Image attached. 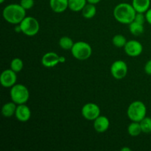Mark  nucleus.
I'll use <instances>...</instances> for the list:
<instances>
[{"label":"nucleus","mask_w":151,"mask_h":151,"mask_svg":"<svg viewBox=\"0 0 151 151\" xmlns=\"http://www.w3.org/2000/svg\"><path fill=\"white\" fill-rule=\"evenodd\" d=\"M137 11L132 4L128 3H120L115 7L114 16L118 22L123 24H130L135 19Z\"/></svg>","instance_id":"1"},{"label":"nucleus","mask_w":151,"mask_h":151,"mask_svg":"<svg viewBox=\"0 0 151 151\" xmlns=\"http://www.w3.org/2000/svg\"><path fill=\"white\" fill-rule=\"evenodd\" d=\"M3 18L12 24H19L26 17V10L20 4H10L6 6L2 12Z\"/></svg>","instance_id":"2"},{"label":"nucleus","mask_w":151,"mask_h":151,"mask_svg":"<svg viewBox=\"0 0 151 151\" xmlns=\"http://www.w3.org/2000/svg\"><path fill=\"white\" fill-rule=\"evenodd\" d=\"M147 114V108L142 101H134L130 104L127 110V115L132 122H141Z\"/></svg>","instance_id":"3"},{"label":"nucleus","mask_w":151,"mask_h":151,"mask_svg":"<svg viewBox=\"0 0 151 151\" xmlns=\"http://www.w3.org/2000/svg\"><path fill=\"white\" fill-rule=\"evenodd\" d=\"M10 98L16 104H25L29 98L28 88L22 84H15L10 89Z\"/></svg>","instance_id":"4"},{"label":"nucleus","mask_w":151,"mask_h":151,"mask_svg":"<svg viewBox=\"0 0 151 151\" xmlns=\"http://www.w3.org/2000/svg\"><path fill=\"white\" fill-rule=\"evenodd\" d=\"M74 58L80 60H84L89 58L92 53V49L89 44L85 41H78L75 43L71 49Z\"/></svg>","instance_id":"5"},{"label":"nucleus","mask_w":151,"mask_h":151,"mask_svg":"<svg viewBox=\"0 0 151 151\" xmlns=\"http://www.w3.org/2000/svg\"><path fill=\"white\" fill-rule=\"evenodd\" d=\"M19 26L22 29V32L27 36H34L38 33L40 29L38 20L32 16H26L19 24Z\"/></svg>","instance_id":"6"},{"label":"nucleus","mask_w":151,"mask_h":151,"mask_svg":"<svg viewBox=\"0 0 151 151\" xmlns=\"http://www.w3.org/2000/svg\"><path fill=\"white\" fill-rule=\"evenodd\" d=\"M128 73V66L122 60L114 62L111 66V74L116 80H121L125 78Z\"/></svg>","instance_id":"7"},{"label":"nucleus","mask_w":151,"mask_h":151,"mask_svg":"<svg viewBox=\"0 0 151 151\" xmlns=\"http://www.w3.org/2000/svg\"><path fill=\"white\" fill-rule=\"evenodd\" d=\"M81 113L87 120H94L100 115V109L95 103H88L83 106Z\"/></svg>","instance_id":"8"},{"label":"nucleus","mask_w":151,"mask_h":151,"mask_svg":"<svg viewBox=\"0 0 151 151\" xmlns=\"http://www.w3.org/2000/svg\"><path fill=\"white\" fill-rule=\"evenodd\" d=\"M16 72L10 69H5L0 75V83L4 88H11L16 84L17 76Z\"/></svg>","instance_id":"9"},{"label":"nucleus","mask_w":151,"mask_h":151,"mask_svg":"<svg viewBox=\"0 0 151 151\" xmlns=\"http://www.w3.org/2000/svg\"><path fill=\"white\" fill-rule=\"evenodd\" d=\"M125 52L130 57H137L140 55L143 51V47L141 43L136 40L128 41L124 47Z\"/></svg>","instance_id":"10"},{"label":"nucleus","mask_w":151,"mask_h":151,"mask_svg":"<svg viewBox=\"0 0 151 151\" xmlns=\"http://www.w3.org/2000/svg\"><path fill=\"white\" fill-rule=\"evenodd\" d=\"M59 58H60V56L57 53L50 52L43 55L42 58H41V63L44 67H54L60 63Z\"/></svg>","instance_id":"11"},{"label":"nucleus","mask_w":151,"mask_h":151,"mask_svg":"<svg viewBox=\"0 0 151 151\" xmlns=\"http://www.w3.org/2000/svg\"><path fill=\"white\" fill-rule=\"evenodd\" d=\"M15 116L19 121L22 122H27L31 116V111L25 104L18 105L16 108Z\"/></svg>","instance_id":"12"},{"label":"nucleus","mask_w":151,"mask_h":151,"mask_svg":"<svg viewBox=\"0 0 151 151\" xmlns=\"http://www.w3.org/2000/svg\"><path fill=\"white\" fill-rule=\"evenodd\" d=\"M94 121V128L97 132L104 133L105 131L109 129L110 122H109V119L106 116L100 115Z\"/></svg>","instance_id":"13"},{"label":"nucleus","mask_w":151,"mask_h":151,"mask_svg":"<svg viewBox=\"0 0 151 151\" xmlns=\"http://www.w3.org/2000/svg\"><path fill=\"white\" fill-rule=\"evenodd\" d=\"M50 5L55 13H63L69 7V0H50Z\"/></svg>","instance_id":"14"},{"label":"nucleus","mask_w":151,"mask_h":151,"mask_svg":"<svg viewBox=\"0 0 151 151\" xmlns=\"http://www.w3.org/2000/svg\"><path fill=\"white\" fill-rule=\"evenodd\" d=\"M132 5L137 13H146L150 9V0H133Z\"/></svg>","instance_id":"15"},{"label":"nucleus","mask_w":151,"mask_h":151,"mask_svg":"<svg viewBox=\"0 0 151 151\" xmlns=\"http://www.w3.org/2000/svg\"><path fill=\"white\" fill-rule=\"evenodd\" d=\"M16 105L17 104H16L13 101L5 103L1 109V114H2L3 116L6 118H10L13 114H15L16 108H17Z\"/></svg>","instance_id":"16"},{"label":"nucleus","mask_w":151,"mask_h":151,"mask_svg":"<svg viewBox=\"0 0 151 151\" xmlns=\"http://www.w3.org/2000/svg\"><path fill=\"white\" fill-rule=\"evenodd\" d=\"M97 13V8L94 4L88 3L85 5L83 9L82 10V15L85 19H90L94 17Z\"/></svg>","instance_id":"17"},{"label":"nucleus","mask_w":151,"mask_h":151,"mask_svg":"<svg viewBox=\"0 0 151 151\" xmlns=\"http://www.w3.org/2000/svg\"><path fill=\"white\" fill-rule=\"evenodd\" d=\"M87 0H69V8L74 12L82 11Z\"/></svg>","instance_id":"18"},{"label":"nucleus","mask_w":151,"mask_h":151,"mask_svg":"<svg viewBox=\"0 0 151 151\" xmlns=\"http://www.w3.org/2000/svg\"><path fill=\"white\" fill-rule=\"evenodd\" d=\"M142 132V131L140 122H133L128 125V133L131 137H137Z\"/></svg>","instance_id":"19"},{"label":"nucleus","mask_w":151,"mask_h":151,"mask_svg":"<svg viewBox=\"0 0 151 151\" xmlns=\"http://www.w3.org/2000/svg\"><path fill=\"white\" fill-rule=\"evenodd\" d=\"M129 30L134 35L139 36L144 32V24L134 21L129 24Z\"/></svg>","instance_id":"20"},{"label":"nucleus","mask_w":151,"mask_h":151,"mask_svg":"<svg viewBox=\"0 0 151 151\" xmlns=\"http://www.w3.org/2000/svg\"><path fill=\"white\" fill-rule=\"evenodd\" d=\"M74 44L73 41L72 40V38H69L68 36H63L60 38V39L59 40V46L61 47L63 50H71L73 47Z\"/></svg>","instance_id":"21"},{"label":"nucleus","mask_w":151,"mask_h":151,"mask_svg":"<svg viewBox=\"0 0 151 151\" xmlns=\"http://www.w3.org/2000/svg\"><path fill=\"white\" fill-rule=\"evenodd\" d=\"M112 42H113V44L116 47H118V48H122V47H124L126 44V43L128 42L125 38V37L122 35H116L114 36L113 39H112Z\"/></svg>","instance_id":"22"},{"label":"nucleus","mask_w":151,"mask_h":151,"mask_svg":"<svg viewBox=\"0 0 151 151\" xmlns=\"http://www.w3.org/2000/svg\"><path fill=\"white\" fill-rule=\"evenodd\" d=\"M24 67V63L22 59L19 58H16L12 60L10 63V69L15 72H19L22 70Z\"/></svg>","instance_id":"23"},{"label":"nucleus","mask_w":151,"mask_h":151,"mask_svg":"<svg viewBox=\"0 0 151 151\" xmlns=\"http://www.w3.org/2000/svg\"><path fill=\"white\" fill-rule=\"evenodd\" d=\"M140 122L142 131L145 134H150L151 133V118L145 116Z\"/></svg>","instance_id":"24"},{"label":"nucleus","mask_w":151,"mask_h":151,"mask_svg":"<svg viewBox=\"0 0 151 151\" xmlns=\"http://www.w3.org/2000/svg\"><path fill=\"white\" fill-rule=\"evenodd\" d=\"M20 4L25 10H29L34 6V0H21Z\"/></svg>","instance_id":"25"},{"label":"nucleus","mask_w":151,"mask_h":151,"mask_svg":"<svg viewBox=\"0 0 151 151\" xmlns=\"http://www.w3.org/2000/svg\"><path fill=\"white\" fill-rule=\"evenodd\" d=\"M145 21H146V17L142 13H137V14H136L135 19H134V22H138V23L142 24H144Z\"/></svg>","instance_id":"26"},{"label":"nucleus","mask_w":151,"mask_h":151,"mask_svg":"<svg viewBox=\"0 0 151 151\" xmlns=\"http://www.w3.org/2000/svg\"><path fill=\"white\" fill-rule=\"evenodd\" d=\"M145 72L147 75H151V60H148L145 66Z\"/></svg>","instance_id":"27"},{"label":"nucleus","mask_w":151,"mask_h":151,"mask_svg":"<svg viewBox=\"0 0 151 151\" xmlns=\"http://www.w3.org/2000/svg\"><path fill=\"white\" fill-rule=\"evenodd\" d=\"M145 17H146V21H147L150 24H151V8L149 9V10L146 12Z\"/></svg>","instance_id":"28"},{"label":"nucleus","mask_w":151,"mask_h":151,"mask_svg":"<svg viewBox=\"0 0 151 151\" xmlns=\"http://www.w3.org/2000/svg\"><path fill=\"white\" fill-rule=\"evenodd\" d=\"M87 1H88V3H91V4H95L100 2V0H87Z\"/></svg>","instance_id":"29"},{"label":"nucleus","mask_w":151,"mask_h":151,"mask_svg":"<svg viewBox=\"0 0 151 151\" xmlns=\"http://www.w3.org/2000/svg\"><path fill=\"white\" fill-rule=\"evenodd\" d=\"M15 30H16V32H22V29H21L20 26H17L15 27Z\"/></svg>","instance_id":"30"},{"label":"nucleus","mask_w":151,"mask_h":151,"mask_svg":"<svg viewBox=\"0 0 151 151\" xmlns=\"http://www.w3.org/2000/svg\"><path fill=\"white\" fill-rule=\"evenodd\" d=\"M59 60H60V63H64L66 61V58L64 57H63V56H60Z\"/></svg>","instance_id":"31"},{"label":"nucleus","mask_w":151,"mask_h":151,"mask_svg":"<svg viewBox=\"0 0 151 151\" xmlns=\"http://www.w3.org/2000/svg\"><path fill=\"white\" fill-rule=\"evenodd\" d=\"M121 151H131V149L130 147H123L121 149Z\"/></svg>","instance_id":"32"},{"label":"nucleus","mask_w":151,"mask_h":151,"mask_svg":"<svg viewBox=\"0 0 151 151\" xmlns=\"http://www.w3.org/2000/svg\"><path fill=\"white\" fill-rule=\"evenodd\" d=\"M4 1H5V0H0V2H1V4H2V3L3 2H4Z\"/></svg>","instance_id":"33"}]
</instances>
